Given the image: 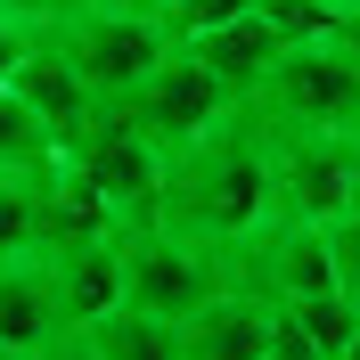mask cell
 Here are the masks:
<instances>
[{"mask_svg":"<svg viewBox=\"0 0 360 360\" xmlns=\"http://www.w3.org/2000/svg\"><path fill=\"white\" fill-rule=\"evenodd\" d=\"M156 221L172 229V238L213 246L221 262L246 246V238H262V229L278 221L270 123L246 107V98H238L213 131H197L180 156H164V205H156Z\"/></svg>","mask_w":360,"mask_h":360,"instance_id":"cell-1","label":"cell"},{"mask_svg":"<svg viewBox=\"0 0 360 360\" xmlns=\"http://www.w3.org/2000/svg\"><path fill=\"white\" fill-rule=\"evenodd\" d=\"M246 107H262L287 131H360V58L344 49V33L287 41Z\"/></svg>","mask_w":360,"mask_h":360,"instance_id":"cell-2","label":"cell"},{"mask_svg":"<svg viewBox=\"0 0 360 360\" xmlns=\"http://www.w3.org/2000/svg\"><path fill=\"white\" fill-rule=\"evenodd\" d=\"M41 41L58 49L74 74H82V90L98 98V107H115L123 90H139V82H148V66H164L172 33L148 17V8H131V0H98V8L66 17L58 33H41Z\"/></svg>","mask_w":360,"mask_h":360,"instance_id":"cell-3","label":"cell"},{"mask_svg":"<svg viewBox=\"0 0 360 360\" xmlns=\"http://www.w3.org/2000/svg\"><path fill=\"white\" fill-rule=\"evenodd\" d=\"M115 246H123V303H131V311H148V319H172V328H180L205 295L229 287V262H221V254L197 246V238H172L164 221L123 229Z\"/></svg>","mask_w":360,"mask_h":360,"instance_id":"cell-4","label":"cell"},{"mask_svg":"<svg viewBox=\"0 0 360 360\" xmlns=\"http://www.w3.org/2000/svg\"><path fill=\"white\" fill-rule=\"evenodd\" d=\"M66 164L90 172V188L115 205V221H123V229H148V221H156V205H164V148H156V139H139L115 107H98L82 131L66 139Z\"/></svg>","mask_w":360,"mask_h":360,"instance_id":"cell-5","label":"cell"},{"mask_svg":"<svg viewBox=\"0 0 360 360\" xmlns=\"http://www.w3.org/2000/svg\"><path fill=\"white\" fill-rule=\"evenodd\" d=\"M229 107H238V98H229V90L213 82V74H205L180 41L164 49V66H148V82H139V90H123V98H115V115H123L139 139H156L164 156H180L197 131H213Z\"/></svg>","mask_w":360,"mask_h":360,"instance_id":"cell-6","label":"cell"},{"mask_svg":"<svg viewBox=\"0 0 360 360\" xmlns=\"http://www.w3.org/2000/svg\"><path fill=\"white\" fill-rule=\"evenodd\" d=\"M270 172H278V221H336L344 213V131H287V123H270Z\"/></svg>","mask_w":360,"mask_h":360,"instance_id":"cell-7","label":"cell"},{"mask_svg":"<svg viewBox=\"0 0 360 360\" xmlns=\"http://www.w3.org/2000/svg\"><path fill=\"white\" fill-rule=\"evenodd\" d=\"M188 58H197L213 82L229 90V98H254L262 90V74H270V58H278V25L262 17V8H238V17H221V25H205V33H188Z\"/></svg>","mask_w":360,"mask_h":360,"instance_id":"cell-8","label":"cell"},{"mask_svg":"<svg viewBox=\"0 0 360 360\" xmlns=\"http://www.w3.org/2000/svg\"><path fill=\"white\" fill-rule=\"evenodd\" d=\"M270 352V303L254 287H221L180 319V360H262Z\"/></svg>","mask_w":360,"mask_h":360,"instance_id":"cell-9","label":"cell"},{"mask_svg":"<svg viewBox=\"0 0 360 360\" xmlns=\"http://www.w3.org/2000/svg\"><path fill=\"white\" fill-rule=\"evenodd\" d=\"M49 287H58V319L90 328L123 303V246L115 238H74V246H49Z\"/></svg>","mask_w":360,"mask_h":360,"instance_id":"cell-10","label":"cell"},{"mask_svg":"<svg viewBox=\"0 0 360 360\" xmlns=\"http://www.w3.org/2000/svg\"><path fill=\"white\" fill-rule=\"evenodd\" d=\"M66 319H58V287H49V254H17L0 262V352H41Z\"/></svg>","mask_w":360,"mask_h":360,"instance_id":"cell-11","label":"cell"},{"mask_svg":"<svg viewBox=\"0 0 360 360\" xmlns=\"http://www.w3.org/2000/svg\"><path fill=\"white\" fill-rule=\"evenodd\" d=\"M8 90H17L25 107L41 115L49 131H58V156H66V139L82 131L90 115H98V98L82 90V74H74V66H66V58H58L49 41H33V49L17 58V74H8Z\"/></svg>","mask_w":360,"mask_h":360,"instance_id":"cell-12","label":"cell"},{"mask_svg":"<svg viewBox=\"0 0 360 360\" xmlns=\"http://www.w3.org/2000/svg\"><path fill=\"white\" fill-rule=\"evenodd\" d=\"M49 254V172H8L0 164V262Z\"/></svg>","mask_w":360,"mask_h":360,"instance_id":"cell-13","label":"cell"},{"mask_svg":"<svg viewBox=\"0 0 360 360\" xmlns=\"http://www.w3.org/2000/svg\"><path fill=\"white\" fill-rule=\"evenodd\" d=\"M82 336H90L98 360H180V328H172V319L131 311V303H115L107 319H90Z\"/></svg>","mask_w":360,"mask_h":360,"instance_id":"cell-14","label":"cell"},{"mask_svg":"<svg viewBox=\"0 0 360 360\" xmlns=\"http://www.w3.org/2000/svg\"><path fill=\"white\" fill-rule=\"evenodd\" d=\"M0 164H8V172H49V164H58V131H49L8 82H0Z\"/></svg>","mask_w":360,"mask_h":360,"instance_id":"cell-15","label":"cell"},{"mask_svg":"<svg viewBox=\"0 0 360 360\" xmlns=\"http://www.w3.org/2000/svg\"><path fill=\"white\" fill-rule=\"evenodd\" d=\"M328 254H336V287L360 295V205H344L336 221H328Z\"/></svg>","mask_w":360,"mask_h":360,"instance_id":"cell-16","label":"cell"},{"mask_svg":"<svg viewBox=\"0 0 360 360\" xmlns=\"http://www.w3.org/2000/svg\"><path fill=\"white\" fill-rule=\"evenodd\" d=\"M33 360H98V352H90V336H82V328H58V336H49Z\"/></svg>","mask_w":360,"mask_h":360,"instance_id":"cell-17","label":"cell"},{"mask_svg":"<svg viewBox=\"0 0 360 360\" xmlns=\"http://www.w3.org/2000/svg\"><path fill=\"white\" fill-rule=\"evenodd\" d=\"M25 49H33V33H25L17 17H0V82L17 74V58H25Z\"/></svg>","mask_w":360,"mask_h":360,"instance_id":"cell-18","label":"cell"},{"mask_svg":"<svg viewBox=\"0 0 360 360\" xmlns=\"http://www.w3.org/2000/svg\"><path fill=\"white\" fill-rule=\"evenodd\" d=\"M344 205H360V131H344Z\"/></svg>","mask_w":360,"mask_h":360,"instance_id":"cell-19","label":"cell"},{"mask_svg":"<svg viewBox=\"0 0 360 360\" xmlns=\"http://www.w3.org/2000/svg\"><path fill=\"white\" fill-rule=\"evenodd\" d=\"M311 8H328L336 25H344V17H360V0H311Z\"/></svg>","mask_w":360,"mask_h":360,"instance_id":"cell-20","label":"cell"},{"mask_svg":"<svg viewBox=\"0 0 360 360\" xmlns=\"http://www.w3.org/2000/svg\"><path fill=\"white\" fill-rule=\"evenodd\" d=\"M336 33H344V49H352V58H360V17H344Z\"/></svg>","mask_w":360,"mask_h":360,"instance_id":"cell-21","label":"cell"},{"mask_svg":"<svg viewBox=\"0 0 360 360\" xmlns=\"http://www.w3.org/2000/svg\"><path fill=\"white\" fill-rule=\"evenodd\" d=\"M344 360H360V328H352V344H344Z\"/></svg>","mask_w":360,"mask_h":360,"instance_id":"cell-22","label":"cell"},{"mask_svg":"<svg viewBox=\"0 0 360 360\" xmlns=\"http://www.w3.org/2000/svg\"><path fill=\"white\" fill-rule=\"evenodd\" d=\"M262 360H295V352H262Z\"/></svg>","mask_w":360,"mask_h":360,"instance_id":"cell-23","label":"cell"},{"mask_svg":"<svg viewBox=\"0 0 360 360\" xmlns=\"http://www.w3.org/2000/svg\"><path fill=\"white\" fill-rule=\"evenodd\" d=\"M0 360H25V352H0Z\"/></svg>","mask_w":360,"mask_h":360,"instance_id":"cell-24","label":"cell"}]
</instances>
